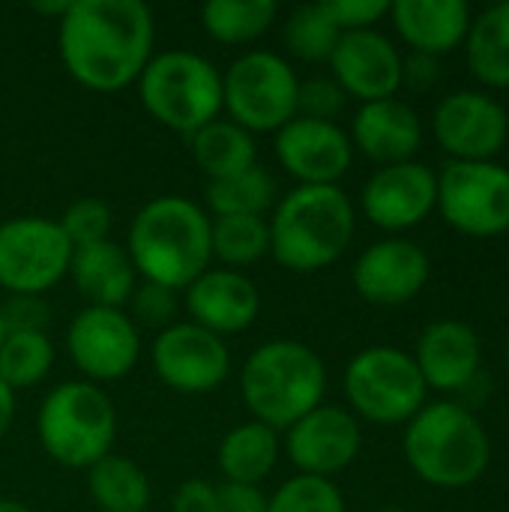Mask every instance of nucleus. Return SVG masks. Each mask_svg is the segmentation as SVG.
I'll list each match as a JSON object with an SVG mask.
<instances>
[{
  "label": "nucleus",
  "mask_w": 509,
  "mask_h": 512,
  "mask_svg": "<svg viewBox=\"0 0 509 512\" xmlns=\"http://www.w3.org/2000/svg\"><path fill=\"white\" fill-rule=\"evenodd\" d=\"M66 276L90 306H105V309H126L138 285V273L126 249L114 240L78 246L72 252Z\"/></svg>",
  "instance_id": "nucleus-24"
},
{
  "label": "nucleus",
  "mask_w": 509,
  "mask_h": 512,
  "mask_svg": "<svg viewBox=\"0 0 509 512\" xmlns=\"http://www.w3.org/2000/svg\"><path fill=\"white\" fill-rule=\"evenodd\" d=\"M432 261L423 246L402 237H387L363 249L354 261L351 282L372 306H405L429 285Z\"/></svg>",
  "instance_id": "nucleus-19"
},
{
  "label": "nucleus",
  "mask_w": 509,
  "mask_h": 512,
  "mask_svg": "<svg viewBox=\"0 0 509 512\" xmlns=\"http://www.w3.org/2000/svg\"><path fill=\"white\" fill-rule=\"evenodd\" d=\"M219 510V498H216V486L207 480H186L171 501V512H216Z\"/></svg>",
  "instance_id": "nucleus-41"
},
{
  "label": "nucleus",
  "mask_w": 509,
  "mask_h": 512,
  "mask_svg": "<svg viewBox=\"0 0 509 512\" xmlns=\"http://www.w3.org/2000/svg\"><path fill=\"white\" fill-rule=\"evenodd\" d=\"M402 51L381 30L342 33L330 54V78L345 90V96L363 102L390 99L402 87Z\"/></svg>",
  "instance_id": "nucleus-18"
},
{
  "label": "nucleus",
  "mask_w": 509,
  "mask_h": 512,
  "mask_svg": "<svg viewBox=\"0 0 509 512\" xmlns=\"http://www.w3.org/2000/svg\"><path fill=\"white\" fill-rule=\"evenodd\" d=\"M126 315L135 321V327H147V330H156L162 333L165 327L177 324V309H180V297L177 291L165 288V285H156V282H147V279H138L129 303H126Z\"/></svg>",
  "instance_id": "nucleus-36"
},
{
  "label": "nucleus",
  "mask_w": 509,
  "mask_h": 512,
  "mask_svg": "<svg viewBox=\"0 0 509 512\" xmlns=\"http://www.w3.org/2000/svg\"><path fill=\"white\" fill-rule=\"evenodd\" d=\"M156 24L141 0H69L57 21L60 60L72 81L96 93L135 84L153 60Z\"/></svg>",
  "instance_id": "nucleus-1"
},
{
  "label": "nucleus",
  "mask_w": 509,
  "mask_h": 512,
  "mask_svg": "<svg viewBox=\"0 0 509 512\" xmlns=\"http://www.w3.org/2000/svg\"><path fill=\"white\" fill-rule=\"evenodd\" d=\"M444 222L474 240L509 231V168L501 162H450L438 174Z\"/></svg>",
  "instance_id": "nucleus-10"
},
{
  "label": "nucleus",
  "mask_w": 509,
  "mask_h": 512,
  "mask_svg": "<svg viewBox=\"0 0 509 512\" xmlns=\"http://www.w3.org/2000/svg\"><path fill=\"white\" fill-rule=\"evenodd\" d=\"M210 225V213L192 198L159 195L132 216L123 249L141 279L186 291L213 264Z\"/></svg>",
  "instance_id": "nucleus-2"
},
{
  "label": "nucleus",
  "mask_w": 509,
  "mask_h": 512,
  "mask_svg": "<svg viewBox=\"0 0 509 512\" xmlns=\"http://www.w3.org/2000/svg\"><path fill=\"white\" fill-rule=\"evenodd\" d=\"M210 252L219 267L246 270L270 255V225L264 216H219L210 225Z\"/></svg>",
  "instance_id": "nucleus-31"
},
{
  "label": "nucleus",
  "mask_w": 509,
  "mask_h": 512,
  "mask_svg": "<svg viewBox=\"0 0 509 512\" xmlns=\"http://www.w3.org/2000/svg\"><path fill=\"white\" fill-rule=\"evenodd\" d=\"M270 255L291 273H318L336 264L354 240L357 210L342 186H297L276 201Z\"/></svg>",
  "instance_id": "nucleus-3"
},
{
  "label": "nucleus",
  "mask_w": 509,
  "mask_h": 512,
  "mask_svg": "<svg viewBox=\"0 0 509 512\" xmlns=\"http://www.w3.org/2000/svg\"><path fill=\"white\" fill-rule=\"evenodd\" d=\"M441 75V66H438V57H429V54H414L402 60V87H411V90H429L435 87Z\"/></svg>",
  "instance_id": "nucleus-42"
},
{
  "label": "nucleus",
  "mask_w": 509,
  "mask_h": 512,
  "mask_svg": "<svg viewBox=\"0 0 509 512\" xmlns=\"http://www.w3.org/2000/svg\"><path fill=\"white\" fill-rule=\"evenodd\" d=\"M240 396L252 420L276 432H285L300 417L324 405L327 366L321 354L303 342H264L243 363Z\"/></svg>",
  "instance_id": "nucleus-4"
},
{
  "label": "nucleus",
  "mask_w": 509,
  "mask_h": 512,
  "mask_svg": "<svg viewBox=\"0 0 509 512\" xmlns=\"http://www.w3.org/2000/svg\"><path fill=\"white\" fill-rule=\"evenodd\" d=\"M300 78L288 57L252 48L222 72V111L246 132H279L297 117Z\"/></svg>",
  "instance_id": "nucleus-9"
},
{
  "label": "nucleus",
  "mask_w": 509,
  "mask_h": 512,
  "mask_svg": "<svg viewBox=\"0 0 509 512\" xmlns=\"http://www.w3.org/2000/svg\"><path fill=\"white\" fill-rule=\"evenodd\" d=\"M0 318L6 333H48L51 327V309L45 297L33 294H9L0 303Z\"/></svg>",
  "instance_id": "nucleus-38"
},
{
  "label": "nucleus",
  "mask_w": 509,
  "mask_h": 512,
  "mask_svg": "<svg viewBox=\"0 0 509 512\" xmlns=\"http://www.w3.org/2000/svg\"><path fill=\"white\" fill-rule=\"evenodd\" d=\"M0 512H33L27 504L15 501V498H0Z\"/></svg>",
  "instance_id": "nucleus-44"
},
{
  "label": "nucleus",
  "mask_w": 509,
  "mask_h": 512,
  "mask_svg": "<svg viewBox=\"0 0 509 512\" xmlns=\"http://www.w3.org/2000/svg\"><path fill=\"white\" fill-rule=\"evenodd\" d=\"M189 153H192L195 165L207 174V183L243 174L252 165H258L255 135L228 117H216L213 123L192 132Z\"/></svg>",
  "instance_id": "nucleus-26"
},
{
  "label": "nucleus",
  "mask_w": 509,
  "mask_h": 512,
  "mask_svg": "<svg viewBox=\"0 0 509 512\" xmlns=\"http://www.w3.org/2000/svg\"><path fill=\"white\" fill-rule=\"evenodd\" d=\"M504 354H507V369H509V336H507V348H504Z\"/></svg>",
  "instance_id": "nucleus-47"
},
{
  "label": "nucleus",
  "mask_w": 509,
  "mask_h": 512,
  "mask_svg": "<svg viewBox=\"0 0 509 512\" xmlns=\"http://www.w3.org/2000/svg\"><path fill=\"white\" fill-rule=\"evenodd\" d=\"M360 207L381 231H408L438 210V174L417 159L384 165L366 180Z\"/></svg>",
  "instance_id": "nucleus-17"
},
{
  "label": "nucleus",
  "mask_w": 509,
  "mask_h": 512,
  "mask_svg": "<svg viewBox=\"0 0 509 512\" xmlns=\"http://www.w3.org/2000/svg\"><path fill=\"white\" fill-rule=\"evenodd\" d=\"M87 492L99 512H147L153 498L147 471L117 453L87 468Z\"/></svg>",
  "instance_id": "nucleus-28"
},
{
  "label": "nucleus",
  "mask_w": 509,
  "mask_h": 512,
  "mask_svg": "<svg viewBox=\"0 0 509 512\" xmlns=\"http://www.w3.org/2000/svg\"><path fill=\"white\" fill-rule=\"evenodd\" d=\"M219 510L216 512H267V495L261 486H237V483H222L216 486Z\"/></svg>",
  "instance_id": "nucleus-40"
},
{
  "label": "nucleus",
  "mask_w": 509,
  "mask_h": 512,
  "mask_svg": "<svg viewBox=\"0 0 509 512\" xmlns=\"http://www.w3.org/2000/svg\"><path fill=\"white\" fill-rule=\"evenodd\" d=\"M378 512H405V510H399V507H384V510H378Z\"/></svg>",
  "instance_id": "nucleus-45"
},
{
  "label": "nucleus",
  "mask_w": 509,
  "mask_h": 512,
  "mask_svg": "<svg viewBox=\"0 0 509 512\" xmlns=\"http://www.w3.org/2000/svg\"><path fill=\"white\" fill-rule=\"evenodd\" d=\"M111 222H114L111 207L99 198H78L57 219L66 240L72 243V249L90 246L99 240H111Z\"/></svg>",
  "instance_id": "nucleus-35"
},
{
  "label": "nucleus",
  "mask_w": 509,
  "mask_h": 512,
  "mask_svg": "<svg viewBox=\"0 0 509 512\" xmlns=\"http://www.w3.org/2000/svg\"><path fill=\"white\" fill-rule=\"evenodd\" d=\"M351 144L372 162L399 165L411 162L423 144L420 114L399 96L363 102L351 120Z\"/></svg>",
  "instance_id": "nucleus-22"
},
{
  "label": "nucleus",
  "mask_w": 509,
  "mask_h": 512,
  "mask_svg": "<svg viewBox=\"0 0 509 512\" xmlns=\"http://www.w3.org/2000/svg\"><path fill=\"white\" fill-rule=\"evenodd\" d=\"M150 360L156 378L183 396L213 393L231 375V351L225 339L192 321H177L156 333Z\"/></svg>",
  "instance_id": "nucleus-13"
},
{
  "label": "nucleus",
  "mask_w": 509,
  "mask_h": 512,
  "mask_svg": "<svg viewBox=\"0 0 509 512\" xmlns=\"http://www.w3.org/2000/svg\"><path fill=\"white\" fill-rule=\"evenodd\" d=\"M210 219L219 216H264L276 207V180L261 168L252 165L243 174L210 180L204 189Z\"/></svg>",
  "instance_id": "nucleus-30"
},
{
  "label": "nucleus",
  "mask_w": 509,
  "mask_h": 512,
  "mask_svg": "<svg viewBox=\"0 0 509 512\" xmlns=\"http://www.w3.org/2000/svg\"><path fill=\"white\" fill-rule=\"evenodd\" d=\"M327 18L342 30H372L381 18L390 15V0H321Z\"/></svg>",
  "instance_id": "nucleus-39"
},
{
  "label": "nucleus",
  "mask_w": 509,
  "mask_h": 512,
  "mask_svg": "<svg viewBox=\"0 0 509 512\" xmlns=\"http://www.w3.org/2000/svg\"><path fill=\"white\" fill-rule=\"evenodd\" d=\"M279 453H282L279 432L258 420H246L225 432L216 450V465L225 483L261 486L273 474Z\"/></svg>",
  "instance_id": "nucleus-25"
},
{
  "label": "nucleus",
  "mask_w": 509,
  "mask_h": 512,
  "mask_svg": "<svg viewBox=\"0 0 509 512\" xmlns=\"http://www.w3.org/2000/svg\"><path fill=\"white\" fill-rule=\"evenodd\" d=\"M345 102H348L345 90L333 78H327V75H315V78L300 81V90H297V114L300 117L336 123V117L342 114Z\"/></svg>",
  "instance_id": "nucleus-37"
},
{
  "label": "nucleus",
  "mask_w": 509,
  "mask_h": 512,
  "mask_svg": "<svg viewBox=\"0 0 509 512\" xmlns=\"http://www.w3.org/2000/svg\"><path fill=\"white\" fill-rule=\"evenodd\" d=\"M411 471L435 489L474 486L492 462V441L480 417L462 402H432L405 426Z\"/></svg>",
  "instance_id": "nucleus-5"
},
{
  "label": "nucleus",
  "mask_w": 509,
  "mask_h": 512,
  "mask_svg": "<svg viewBox=\"0 0 509 512\" xmlns=\"http://www.w3.org/2000/svg\"><path fill=\"white\" fill-rule=\"evenodd\" d=\"M36 435L51 462L87 471L105 459L117 438V411L108 393L90 381H63L39 405Z\"/></svg>",
  "instance_id": "nucleus-6"
},
{
  "label": "nucleus",
  "mask_w": 509,
  "mask_h": 512,
  "mask_svg": "<svg viewBox=\"0 0 509 512\" xmlns=\"http://www.w3.org/2000/svg\"><path fill=\"white\" fill-rule=\"evenodd\" d=\"M267 512H348L345 495L333 480L294 474L267 501Z\"/></svg>",
  "instance_id": "nucleus-34"
},
{
  "label": "nucleus",
  "mask_w": 509,
  "mask_h": 512,
  "mask_svg": "<svg viewBox=\"0 0 509 512\" xmlns=\"http://www.w3.org/2000/svg\"><path fill=\"white\" fill-rule=\"evenodd\" d=\"M462 48L477 81L492 90H509V0L471 18Z\"/></svg>",
  "instance_id": "nucleus-27"
},
{
  "label": "nucleus",
  "mask_w": 509,
  "mask_h": 512,
  "mask_svg": "<svg viewBox=\"0 0 509 512\" xmlns=\"http://www.w3.org/2000/svg\"><path fill=\"white\" fill-rule=\"evenodd\" d=\"M432 135L450 162H492L507 147L509 114L492 93L456 90L435 105Z\"/></svg>",
  "instance_id": "nucleus-14"
},
{
  "label": "nucleus",
  "mask_w": 509,
  "mask_h": 512,
  "mask_svg": "<svg viewBox=\"0 0 509 512\" xmlns=\"http://www.w3.org/2000/svg\"><path fill=\"white\" fill-rule=\"evenodd\" d=\"M279 18L276 0H210L201 6V24L213 42L249 45L258 42Z\"/></svg>",
  "instance_id": "nucleus-29"
},
{
  "label": "nucleus",
  "mask_w": 509,
  "mask_h": 512,
  "mask_svg": "<svg viewBox=\"0 0 509 512\" xmlns=\"http://www.w3.org/2000/svg\"><path fill=\"white\" fill-rule=\"evenodd\" d=\"M135 84L147 114L186 138L222 114V72L195 51L153 54Z\"/></svg>",
  "instance_id": "nucleus-7"
},
{
  "label": "nucleus",
  "mask_w": 509,
  "mask_h": 512,
  "mask_svg": "<svg viewBox=\"0 0 509 512\" xmlns=\"http://www.w3.org/2000/svg\"><path fill=\"white\" fill-rule=\"evenodd\" d=\"M12 420H15V393L0 381V441L6 438Z\"/></svg>",
  "instance_id": "nucleus-43"
},
{
  "label": "nucleus",
  "mask_w": 509,
  "mask_h": 512,
  "mask_svg": "<svg viewBox=\"0 0 509 512\" xmlns=\"http://www.w3.org/2000/svg\"><path fill=\"white\" fill-rule=\"evenodd\" d=\"M66 351L84 381L111 384L138 366L141 330L126 309L84 306L66 330Z\"/></svg>",
  "instance_id": "nucleus-12"
},
{
  "label": "nucleus",
  "mask_w": 509,
  "mask_h": 512,
  "mask_svg": "<svg viewBox=\"0 0 509 512\" xmlns=\"http://www.w3.org/2000/svg\"><path fill=\"white\" fill-rule=\"evenodd\" d=\"M429 387L414 357L393 345H375L351 357L345 369V399L357 420L375 426L411 423L426 405Z\"/></svg>",
  "instance_id": "nucleus-8"
},
{
  "label": "nucleus",
  "mask_w": 509,
  "mask_h": 512,
  "mask_svg": "<svg viewBox=\"0 0 509 512\" xmlns=\"http://www.w3.org/2000/svg\"><path fill=\"white\" fill-rule=\"evenodd\" d=\"M273 150L300 186H339L354 162V144L339 123L300 114L276 132Z\"/></svg>",
  "instance_id": "nucleus-16"
},
{
  "label": "nucleus",
  "mask_w": 509,
  "mask_h": 512,
  "mask_svg": "<svg viewBox=\"0 0 509 512\" xmlns=\"http://www.w3.org/2000/svg\"><path fill=\"white\" fill-rule=\"evenodd\" d=\"M54 366L48 333H6L0 342V381L18 393L42 384Z\"/></svg>",
  "instance_id": "nucleus-32"
},
{
  "label": "nucleus",
  "mask_w": 509,
  "mask_h": 512,
  "mask_svg": "<svg viewBox=\"0 0 509 512\" xmlns=\"http://www.w3.org/2000/svg\"><path fill=\"white\" fill-rule=\"evenodd\" d=\"M426 387L438 393H462L483 375V345L465 321H432L411 354Z\"/></svg>",
  "instance_id": "nucleus-21"
},
{
  "label": "nucleus",
  "mask_w": 509,
  "mask_h": 512,
  "mask_svg": "<svg viewBox=\"0 0 509 512\" xmlns=\"http://www.w3.org/2000/svg\"><path fill=\"white\" fill-rule=\"evenodd\" d=\"M285 453L297 474L309 477H336L354 465L363 447L360 420L339 405H318L294 426L285 429Z\"/></svg>",
  "instance_id": "nucleus-15"
},
{
  "label": "nucleus",
  "mask_w": 509,
  "mask_h": 512,
  "mask_svg": "<svg viewBox=\"0 0 509 512\" xmlns=\"http://www.w3.org/2000/svg\"><path fill=\"white\" fill-rule=\"evenodd\" d=\"M342 30L327 18L321 3L297 6L282 24V45L303 63H327Z\"/></svg>",
  "instance_id": "nucleus-33"
},
{
  "label": "nucleus",
  "mask_w": 509,
  "mask_h": 512,
  "mask_svg": "<svg viewBox=\"0 0 509 512\" xmlns=\"http://www.w3.org/2000/svg\"><path fill=\"white\" fill-rule=\"evenodd\" d=\"M183 306L192 324L225 339L255 324L261 312V291L240 270L210 267L183 291Z\"/></svg>",
  "instance_id": "nucleus-20"
},
{
  "label": "nucleus",
  "mask_w": 509,
  "mask_h": 512,
  "mask_svg": "<svg viewBox=\"0 0 509 512\" xmlns=\"http://www.w3.org/2000/svg\"><path fill=\"white\" fill-rule=\"evenodd\" d=\"M3 336H6V327H3V318H0V342H3Z\"/></svg>",
  "instance_id": "nucleus-46"
},
{
  "label": "nucleus",
  "mask_w": 509,
  "mask_h": 512,
  "mask_svg": "<svg viewBox=\"0 0 509 512\" xmlns=\"http://www.w3.org/2000/svg\"><path fill=\"white\" fill-rule=\"evenodd\" d=\"M63 228L45 216H12L0 222V288L6 294L45 297L72 261Z\"/></svg>",
  "instance_id": "nucleus-11"
},
{
  "label": "nucleus",
  "mask_w": 509,
  "mask_h": 512,
  "mask_svg": "<svg viewBox=\"0 0 509 512\" xmlns=\"http://www.w3.org/2000/svg\"><path fill=\"white\" fill-rule=\"evenodd\" d=\"M390 21L414 54L441 57L465 45L471 9L462 0H396Z\"/></svg>",
  "instance_id": "nucleus-23"
}]
</instances>
